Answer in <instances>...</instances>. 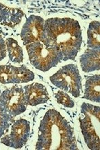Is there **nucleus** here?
<instances>
[{"label":"nucleus","instance_id":"9","mask_svg":"<svg viewBox=\"0 0 100 150\" xmlns=\"http://www.w3.org/2000/svg\"><path fill=\"white\" fill-rule=\"evenodd\" d=\"M35 74L26 66H0V83L3 84L23 83L31 81Z\"/></svg>","mask_w":100,"mask_h":150},{"label":"nucleus","instance_id":"4","mask_svg":"<svg viewBox=\"0 0 100 150\" xmlns=\"http://www.w3.org/2000/svg\"><path fill=\"white\" fill-rule=\"evenodd\" d=\"M79 120L86 145L92 150L100 149V108L83 103Z\"/></svg>","mask_w":100,"mask_h":150},{"label":"nucleus","instance_id":"14","mask_svg":"<svg viewBox=\"0 0 100 150\" xmlns=\"http://www.w3.org/2000/svg\"><path fill=\"white\" fill-rule=\"evenodd\" d=\"M100 23L97 21H93L90 23L87 31V45L89 48H99L100 41Z\"/></svg>","mask_w":100,"mask_h":150},{"label":"nucleus","instance_id":"16","mask_svg":"<svg viewBox=\"0 0 100 150\" xmlns=\"http://www.w3.org/2000/svg\"><path fill=\"white\" fill-rule=\"evenodd\" d=\"M11 116L5 111L0 104V137L5 134V132L9 128Z\"/></svg>","mask_w":100,"mask_h":150},{"label":"nucleus","instance_id":"15","mask_svg":"<svg viewBox=\"0 0 100 150\" xmlns=\"http://www.w3.org/2000/svg\"><path fill=\"white\" fill-rule=\"evenodd\" d=\"M5 42L10 60L18 64L22 62L23 60V50L17 41L13 38H8Z\"/></svg>","mask_w":100,"mask_h":150},{"label":"nucleus","instance_id":"2","mask_svg":"<svg viewBox=\"0 0 100 150\" xmlns=\"http://www.w3.org/2000/svg\"><path fill=\"white\" fill-rule=\"evenodd\" d=\"M44 39L55 46L63 60H74L82 43V30L77 20L70 18H50L44 21Z\"/></svg>","mask_w":100,"mask_h":150},{"label":"nucleus","instance_id":"6","mask_svg":"<svg viewBox=\"0 0 100 150\" xmlns=\"http://www.w3.org/2000/svg\"><path fill=\"white\" fill-rule=\"evenodd\" d=\"M0 104L11 116L22 114L27 108L23 88L13 86L4 90L0 96Z\"/></svg>","mask_w":100,"mask_h":150},{"label":"nucleus","instance_id":"17","mask_svg":"<svg viewBox=\"0 0 100 150\" xmlns=\"http://www.w3.org/2000/svg\"><path fill=\"white\" fill-rule=\"evenodd\" d=\"M55 97L57 99V103H59L60 104L63 105L65 107L73 108L74 106L73 100L66 92L58 91L56 94H55Z\"/></svg>","mask_w":100,"mask_h":150},{"label":"nucleus","instance_id":"10","mask_svg":"<svg viewBox=\"0 0 100 150\" xmlns=\"http://www.w3.org/2000/svg\"><path fill=\"white\" fill-rule=\"evenodd\" d=\"M23 88L27 105L35 106L45 103L49 99L48 91L44 85L35 83L24 86Z\"/></svg>","mask_w":100,"mask_h":150},{"label":"nucleus","instance_id":"11","mask_svg":"<svg viewBox=\"0 0 100 150\" xmlns=\"http://www.w3.org/2000/svg\"><path fill=\"white\" fill-rule=\"evenodd\" d=\"M23 15L20 9L7 7L0 3V24L13 28L21 22Z\"/></svg>","mask_w":100,"mask_h":150},{"label":"nucleus","instance_id":"7","mask_svg":"<svg viewBox=\"0 0 100 150\" xmlns=\"http://www.w3.org/2000/svg\"><path fill=\"white\" fill-rule=\"evenodd\" d=\"M30 130L28 121L22 118L17 120L12 125L9 134L1 138V143L11 147H22L28 141Z\"/></svg>","mask_w":100,"mask_h":150},{"label":"nucleus","instance_id":"18","mask_svg":"<svg viewBox=\"0 0 100 150\" xmlns=\"http://www.w3.org/2000/svg\"><path fill=\"white\" fill-rule=\"evenodd\" d=\"M6 42L1 35H0V62L2 61L6 55Z\"/></svg>","mask_w":100,"mask_h":150},{"label":"nucleus","instance_id":"12","mask_svg":"<svg viewBox=\"0 0 100 150\" xmlns=\"http://www.w3.org/2000/svg\"><path fill=\"white\" fill-rule=\"evenodd\" d=\"M99 48L87 49L80 57V65L85 72H91L100 69Z\"/></svg>","mask_w":100,"mask_h":150},{"label":"nucleus","instance_id":"3","mask_svg":"<svg viewBox=\"0 0 100 150\" xmlns=\"http://www.w3.org/2000/svg\"><path fill=\"white\" fill-rule=\"evenodd\" d=\"M26 47L31 64L42 72H47L63 60L62 53L44 38Z\"/></svg>","mask_w":100,"mask_h":150},{"label":"nucleus","instance_id":"13","mask_svg":"<svg viewBox=\"0 0 100 150\" xmlns=\"http://www.w3.org/2000/svg\"><path fill=\"white\" fill-rule=\"evenodd\" d=\"M100 76L95 74L86 77L84 98L93 102L100 103Z\"/></svg>","mask_w":100,"mask_h":150},{"label":"nucleus","instance_id":"5","mask_svg":"<svg viewBox=\"0 0 100 150\" xmlns=\"http://www.w3.org/2000/svg\"><path fill=\"white\" fill-rule=\"evenodd\" d=\"M50 81L54 86L69 92L74 97H79L81 94L82 77L76 65L68 64L62 67L50 76Z\"/></svg>","mask_w":100,"mask_h":150},{"label":"nucleus","instance_id":"8","mask_svg":"<svg viewBox=\"0 0 100 150\" xmlns=\"http://www.w3.org/2000/svg\"><path fill=\"white\" fill-rule=\"evenodd\" d=\"M44 20L41 17L31 15L23 24L21 39L25 46L43 40L44 38Z\"/></svg>","mask_w":100,"mask_h":150},{"label":"nucleus","instance_id":"1","mask_svg":"<svg viewBox=\"0 0 100 150\" xmlns=\"http://www.w3.org/2000/svg\"><path fill=\"white\" fill-rule=\"evenodd\" d=\"M36 149H78L71 125L55 110H49L40 122Z\"/></svg>","mask_w":100,"mask_h":150}]
</instances>
